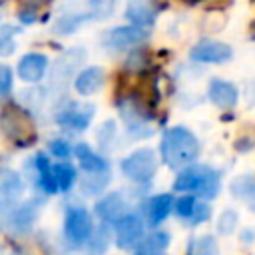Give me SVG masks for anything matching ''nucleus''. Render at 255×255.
<instances>
[{
	"mask_svg": "<svg viewBox=\"0 0 255 255\" xmlns=\"http://www.w3.org/2000/svg\"><path fill=\"white\" fill-rule=\"evenodd\" d=\"M199 153V143L197 137L177 126V128H169L163 133L161 139V157L169 167H181L185 163H191Z\"/></svg>",
	"mask_w": 255,
	"mask_h": 255,
	"instance_id": "obj_1",
	"label": "nucleus"
},
{
	"mask_svg": "<svg viewBox=\"0 0 255 255\" xmlns=\"http://www.w3.org/2000/svg\"><path fill=\"white\" fill-rule=\"evenodd\" d=\"M173 189L191 191L201 197L213 199L219 193V173L209 165H191L175 177Z\"/></svg>",
	"mask_w": 255,
	"mask_h": 255,
	"instance_id": "obj_2",
	"label": "nucleus"
},
{
	"mask_svg": "<svg viewBox=\"0 0 255 255\" xmlns=\"http://www.w3.org/2000/svg\"><path fill=\"white\" fill-rule=\"evenodd\" d=\"M0 126H2L4 135L12 143H16V145H22L24 147V145H30L36 139V128H34L32 118L28 116V112H24L18 106L6 104L2 108Z\"/></svg>",
	"mask_w": 255,
	"mask_h": 255,
	"instance_id": "obj_3",
	"label": "nucleus"
},
{
	"mask_svg": "<svg viewBox=\"0 0 255 255\" xmlns=\"http://www.w3.org/2000/svg\"><path fill=\"white\" fill-rule=\"evenodd\" d=\"M155 169H157V157H155V153L149 147L137 149V151L129 153L122 161L124 175H128L133 181H147V179H151Z\"/></svg>",
	"mask_w": 255,
	"mask_h": 255,
	"instance_id": "obj_4",
	"label": "nucleus"
},
{
	"mask_svg": "<svg viewBox=\"0 0 255 255\" xmlns=\"http://www.w3.org/2000/svg\"><path fill=\"white\" fill-rule=\"evenodd\" d=\"M147 34L149 32L145 26H137V24L118 26V28H112L106 32L104 44L108 48H114V50H126V48H131V46L143 42L147 38Z\"/></svg>",
	"mask_w": 255,
	"mask_h": 255,
	"instance_id": "obj_5",
	"label": "nucleus"
},
{
	"mask_svg": "<svg viewBox=\"0 0 255 255\" xmlns=\"http://www.w3.org/2000/svg\"><path fill=\"white\" fill-rule=\"evenodd\" d=\"M64 231L74 245L84 243L92 231V219L88 211L84 207H68L66 219H64Z\"/></svg>",
	"mask_w": 255,
	"mask_h": 255,
	"instance_id": "obj_6",
	"label": "nucleus"
},
{
	"mask_svg": "<svg viewBox=\"0 0 255 255\" xmlns=\"http://www.w3.org/2000/svg\"><path fill=\"white\" fill-rule=\"evenodd\" d=\"M233 50L231 46L215 40H203L197 46L191 48V60L195 62H205V64H223L231 60Z\"/></svg>",
	"mask_w": 255,
	"mask_h": 255,
	"instance_id": "obj_7",
	"label": "nucleus"
},
{
	"mask_svg": "<svg viewBox=\"0 0 255 255\" xmlns=\"http://www.w3.org/2000/svg\"><path fill=\"white\" fill-rule=\"evenodd\" d=\"M94 116L92 104H70L66 110L58 114V124L66 126L70 129H86L90 126V120Z\"/></svg>",
	"mask_w": 255,
	"mask_h": 255,
	"instance_id": "obj_8",
	"label": "nucleus"
},
{
	"mask_svg": "<svg viewBox=\"0 0 255 255\" xmlns=\"http://www.w3.org/2000/svg\"><path fill=\"white\" fill-rule=\"evenodd\" d=\"M143 233V223L137 215H124L116 223V239L122 249L133 247Z\"/></svg>",
	"mask_w": 255,
	"mask_h": 255,
	"instance_id": "obj_9",
	"label": "nucleus"
},
{
	"mask_svg": "<svg viewBox=\"0 0 255 255\" xmlns=\"http://www.w3.org/2000/svg\"><path fill=\"white\" fill-rule=\"evenodd\" d=\"M86 58V50L84 48H72L68 52H64L58 62L54 64V72H52V82H60L66 84V78H70L74 74V70L84 62Z\"/></svg>",
	"mask_w": 255,
	"mask_h": 255,
	"instance_id": "obj_10",
	"label": "nucleus"
},
{
	"mask_svg": "<svg viewBox=\"0 0 255 255\" xmlns=\"http://www.w3.org/2000/svg\"><path fill=\"white\" fill-rule=\"evenodd\" d=\"M48 60L42 54H26L18 64V76L24 82H38L44 78Z\"/></svg>",
	"mask_w": 255,
	"mask_h": 255,
	"instance_id": "obj_11",
	"label": "nucleus"
},
{
	"mask_svg": "<svg viewBox=\"0 0 255 255\" xmlns=\"http://www.w3.org/2000/svg\"><path fill=\"white\" fill-rule=\"evenodd\" d=\"M209 100L223 110H229L237 104V90L233 84L223 82V80H213L209 84Z\"/></svg>",
	"mask_w": 255,
	"mask_h": 255,
	"instance_id": "obj_12",
	"label": "nucleus"
},
{
	"mask_svg": "<svg viewBox=\"0 0 255 255\" xmlns=\"http://www.w3.org/2000/svg\"><path fill=\"white\" fill-rule=\"evenodd\" d=\"M34 219H36V205L24 203V205L16 207L14 211H10V215L6 217V227L12 233H26Z\"/></svg>",
	"mask_w": 255,
	"mask_h": 255,
	"instance_id": "obj_13",
	"label": "nucleus"
},
{
	"mask_svg": "<svg viewBox=\"0 0 255 255\" xmlns=\"http://www.w3.org/2000/svg\"><path fill=\"white\" fill-rule=\"evenodd\" d=\"M124 211H126V201L122 199L120 193H110L108 197L96 203V213L102 221H118L120 217H124Z\"/></svg>",
	"mask_w": 255,
	"mask_h": 255,
	"instance_id": "obj_14",
	"label": "nucleus"
},
{
	"mask_svg": "<svg viewBox=\"0 0 255 255\" xmlns=\"http://www.w3.org/2000/svg\"><path fill=\"white\" fill-rule=\"evenodd\" d=\"M124 16L131 22V24H137V26H145L149 28L153 22H155V10L143 2V0H129Z\"/></svg>",
	"mask_w": 255,
	"mask_h": 255,
	"instance_id": "obj_15",
	"label": "nucleus"
},
{
	"mask_svg": "<svg viewBox=\"0 0 255 255\" xmlns=\"http://www.w3.org/2000/svg\"><path fill=\"white\" fill-rule=\"evenodd\" d=\"M102 84H104V70L102 68H86L84 72H80L76 76V82H74L78 94H82V96L94 94L96 90L102 88Z\"/></svg>",
	"mask_w": 255,
	"mask_h": 255,
	"instance_id": "obj_16",
	"label": "nucleus"
},
{
	"mask_svg": "<svg viewBox=\"0 0 255 255\" xmlns=\"http://www.w3.org/2000/svg\"><path fill=\"white\" fill-rule=\"evenodd\" d=\"M171 207H173V199H171L169 193L151 197L149 203H147V223H149L151 227L159 225V223L169 215Z\"/></svg>",
	"mask_w": 255,
	"mask_h": 255,
	"instance_id": "obj_17",
	"label": "nucleus"
},
{
	"mask_svg": "<svg viewBox=\"0 0 255 255\" xmlns=\"http://www.w3.org/2000/svg\"><path fill=\"white\" fill-rule=\"evenodd\" d=\"M76 155L80 159V167L82 169H86L90 173H104V171H108V161L104 157H100L98 153H94L88 143H78L76 145Z\"/></svg>",
	"mask_w": 255,
	"mask_h": 255,
	"instance_id": "obj_18",
	"label": "nucleus"
},
{
	"mask_svg": "<svg viewBox=\"0 0 255 255\" xmlns=\"http://www.w3.org/2000/svg\"><path fill=\"white\" fill-rule=\"evenodd\" d=\"M22 193V179L18 177V173L14 171H4L2 179H0V197H2V205L8 207L10 203H14Z\"/></svg>",
	"mask_w": 255,
	"mask_h": 255,
	"instance_id": "obj_19",
	"label": "nucleus"
},
{
	"mask_svg": "<svg viewBox=\"0 0 255 255\" xmlns=\"http://www.w3.org/2000/svg\"><path fill=\"white\" fill-rule=\"evenodd\" d=\"M169 243V235L165 231H155L147 237H143V241L137 245L135 255H155L159 251H163Z\"/></svg>",
	"mask_w": 255,
	"mask_h": 255,
	"instance_id": "obj_20",
	"label": "nucleus"
},
{
	"mask_svg": "<svg viewBox=\"0 0 255 255\" xmlns=\"http://www.w3.org/2000/svg\"><path fill=\"white\" fill-rule=\"evenodd\" d=\"M36 169L40 173V185H42V189L46 193H56V189H58L56 173H54V167H50L48 157L44 153H38L36 155Z\"/></svg>",
	"mask_w": 255,
	"mask_h": 255,
	"instance_id": "obj_21",
	"label": "nucleus"
},
{
	"mask_svg": "<svg viewBox=\"0 0 255 255\" xmlns=\"http://www.w3.org/2000/svg\"><path fill=\"white\" fill-rule=\"evenodd\" d=\"M92 20L90 12H82V14H66L62 16L56 24H54V32L56 34H72L76 28H80L84 22Z\"/></svg>",
	"mask_w": 255,
	"mask_h": 255,
	"instance_id": "obj_22",
	"label": "nucleus"
},
{
	"mask_svg": "<svg viewBox=\"0 0 255 255\" xmlns=\"http://www.w3.org/2000/svg\"><path fill=\"white\" fill-rule=\"evenodd\" d=\"M231 189H233V195L247 199L249 207L255 211V181H253L251 177L235 179V181H233V185H231Z\"/></svg>",
	"mask_w": 255,
	"mask_h": 255,
	"instance_id": "obj_23",
	"label": "nucleus"
},
{
	"mask_svg": "<svg viewBox=\"0 0 255 255\" xmlns=\"http://www.w3.org/2000/svg\"><path fill=\"white\" fill-rule=\"evenodd\" d=\"M118 0H88V12L92 20H106L114 14Z\"/></svg>",
	"mask_w": 255,
	"mask_h": 255,
	"instance_id": "obj_24",
	"label": "nucleus"
},
{
	"mask_svg": "<svg viewBox=\"0 0 255 255\" xmlns=\"http://www.w3.org/2000/svg\"><path fill=\"white\" fill-rule=\"evenodd\" d=\"M54 173H56L58 187L62 191H68L72 187V183L76 181V169L70 163H58V165H54Z\"/></svg>",
	"mask_w": 255,
	"mask_h": 255,
	"instance_id": "obj_25",
	"label": "nucleus"
},
{
	"mask_svg": "<svg viewBox=\"0 0 255 255\" xmlns=\"http://www.w3.org/2000/svg\"><path fill=\"white\" fill-rule=\"evenodd\" d=\"M16 34H18L16 28H12L8 24L2 26V30H0V52H2V56H8L12 52V48H14L12 38H16Z\"/></svg>",
	"mask_w": 255,
	"mask_h": 255,
	"instance_id": "obj_26",
	"label": "nucleus"
},
{
	"mask_svg": "<svg viewBox=\"0 0 255 255\" xmlns=\"http://www.w3.org/2000/svg\"><path fill=\"white\" fill-rule=\"evenodd\" d=\"M195 199H193V195H185V197H179L177 201H175V213L179 215V217H191L193 215V211H195Z\"/></svg>",
	"mask_w": 255,
	"mask_h": 255,
	"instance_id": "obj_27",
	"label": "nucleus"
},
{
	"mask_svg": "<svg viewBox=\"0 0 255 255\" xmlns=\"http://www.w3.org/2000/svg\"><path fill=\"white\" fill-rule=\"evenodd\" d=\"M235 223H237V213H235V211H231V209H227V211H223V213H221L219 223H217V229H219V233L229 235V233L235 229Z\"/></svg>",
	"mask_w": 255,
	"mask_h": 255,
	"instance_id": "obj_28",
	"label": "nucleus"
},
{
	"mask_svg": "<svg viewBox=\"0 0 255 255\" xmlns=\"http://www.w3.org/2000/svg\"><path fill=\"white\" fill-rule=\"evenodd\" d=\"M193 255H217V243L213 237H201L193 245Z\"/></svg>",
	"mask_w": 255,
	"mask_h": 255,
	"instance_id": "obj_29",
	"label": "nucleus"
},
{
	"mask_svg": "<svg viewBox=\"0 0 255 255\" xmlns=\"http://www.w3.org/2000/svg\"><path fill=\"white\" fill-rule=\"evenodd\" d=\"M10 88H12V72L8 66H2L0 68V92L4 98L10 94Z\"/></svg>",
	"mask_w": 255,
	"mask_h": 255,
	"instance_id": "obj_30",
	"label": "nucleus"
},
{
	"mask_svg": "<svg viewBox=\"0 0 255 255\" xmlns=\"http://www.w3.org/2000/svg\"><path fill=\"white\" fill-rule=\"evenodd\" d=\"M50 151H52L56 157L66 159V157L70 155V145H68V141H64V139H54V141H50Z\"/></svg>",
	"mask_w": 255,
	"mask_h": 255,
	"instance_id": "obj_31",
	"label": "nucleus"
},
{
	"mask_svg": "<svg viewBox=\"0 0 255 255\" xmlns=\"http://www.w3.org/2000/svg\"><path fill=\"white\" fill-rule=\"evenodd\" d=\"M209 207L205 205V203H199V205H195V211H193V215H191V221L193 223H201V221H205L207 217H209Z\"/></svg>",
	"mask_w": 255,
	"mask_h": 255,
	"instance_id": "obj_32",
	"label": "nucleus"
},
{
	"mask_svg": "<svg viewBox=\"0 0 255 255\" xmlns=\"http://www.w3.org/2000/svg\"><path fill=\"white\" fill-rule=\"evenodd\" d=\"M106 245H108V233H106V229H98V231L94 233V243H92V247H94L96 251H102Z\"/></svg>",
	"mask_w": 255,
	"mask_h": 255,
	"instance_id": "obj_33",
	"label": "nucleus"
},
{
	"mask_svg": "<svg viewBox=\"0 0 255 255\" xmlns=\"http://www.w3.org/2000/svg\"><path fill=\"white\" fill-rule=\"evenodd\" d=\"M48 2H50V0H20L22 6H32V8H40V6L48 4Z\"/></svg>",
	"mask_w": 255,
	"mask_h": 255,
	"instance_id": "obj_34",
	"label": "nucleus"
},
{
	"mask_svg": "<svg viewBox=\"0 0 255 255\" xmlns=\"http://www.w3.org/2000/svg\"><path fill=\"white\" fill-rule=\"evenodd\" d=\"M249 104H255V80H253V84L249 88Z\"/></svg>",
	"mask_w": 255,
	"mask_h": 255,
	"instance_id": "obj_35",
	"label": "nucleus"
},
{
	"mask_svg": "<svg viewBox=\"0 0 255 255\" xmlns=\"http://www.w3.org/2000/svg\"><path fill=\"white\" fill-rule=\"evenodd\" d=\"M251 34L255 36V20H253V24H251Z\"/></svg>",
	"mask_w": 255,
	"mask_h": 255,
	"instance_id": "obj_36",
	"label": "nucleus"
},
{
	"mask_svg": "<svg viewBox=\"0 0 255 255\" xmlns=\"http://www.w3.org/2000/svg\"><path fill=\"white\" fill-rule=\"evenodd\" d=\"M187 4H195V2H201V0H185Z\"/></svg>",
	"mask_w": 255,
	"mask_h": 255,
	"instance_id": "obj_37",
	"label": "nucleus"
},
{
	"mask_svg": "<svg viewBox=\"0 0 255 255\" xmlns=\"http://www.w3.org/2000/svg\"><path fill=\"white\" fill-rule=\"evenodd\" d=\"M155 255H163V253H161V251H159V253H155Z\"/></svg>",
	"mask_w": 255,
	"mask_h": 255,
	"instance_id": "obj_38",
	"label": "nucleus"
}]
</instances>
